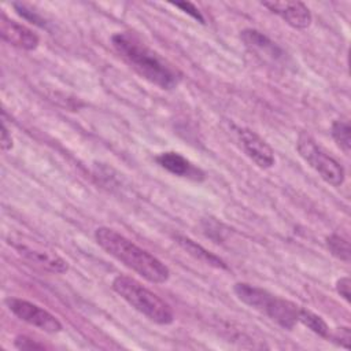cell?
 Returning a JSON list of instances; mask_svg holds the SVG:
<instances>
[{"mask_svg":"<svg viewBox=\"0 0 351 351\" xmlns=\"http://www.w3.org/2000/svg\"><path fill=\"white\" fill-rule=\"evenodd\" d=\"M111 43L118 55L147 81L162 89H173L180 84L181 73L148 48L136 34L117 33L111 37Z\"/></svg>","mask_w":351,"mask_h":351,"instance_id":"1","label":"cell"},{"mask_svg":"<svg viewBox=\"0 0 351 351\" xmlns=\"http://www.w3.org/2000/svg\"><path fill=\"white\" fill-rule=\"evenodd\" d=\"M96 243L112 258L140 274L149 282L162 284L170 277L169 267L147 250L140 248L117 230L100 226L95 230Z\"/></svg>","mask_w":351,"mask_h":351,"instance_id":"2","label":"cell"},{"mask_svg":"<svg viewBox=\"0 0 351 351\" xmlns=\"http://www.w3.org/2000/svg\"><path fill=\"white\" fill-rule=\"evenodd\" d=\"M112 289L133 308L155 324L169 325L174 321V313L169 303L159 295L145 288L137 280L119 274L112 280Z\"/></svg>","mask_w":351,"mask_h":351,"instance_id":"3","label":"cell"},{"mask_svg":"<svg viewBox=\"0 0 351 351\" xmlns=\"http://www.w3.org/2000/svg\"><path fill=\"white\" fill-rule=\"evenodd\" d=\"M298 151L300 156L319 174V177L332 186H340L344 182V167L330 155H328L308 134H300L298 138Z\"/></svg>","mask_w":351,"mask_h":351,"instance_id":"4","label":"cell"},{"mask_svg":"<svg viewBox=\"0 0 351 351\" xmlns=\"http://www.w3.org/2000/svg\"><path fill=\"white\" fill-rule=\"evenodd\" d=\"M8 244L12 245L23 259L44 271L63 274L69 270V265L62 256L36 240L25 236H12L8 239Z\"/></svg>","mask_w":351,"mask_h":351,"instance_id":"5","label":"cell"},{"mask_svg":"<svg viewBox=\"0 0 351 351\" xmlns=\"http://www.w3.org/2000/svg\"><path fill=\"white\" fill-rule=\"evenodd\" d=\"M5 304L15 317L47 333H58L63 328L60 321L53 314L29 300L10 298L5 300Z\"/></svg>","mask_w":351,"mask_h":351,"instance_id":"6","label":"cell"},{"mask_svg":"<svg viewBox=\"0 0 351 351\" xmlns=\"http://www.w3.org/2000/svg\"><path fill=\"white\" fill-rule=\"evenodd\" d=\"M237 134L243 151L258 167L270 169L274 165V152L259 134L247 128L237 129Z\"/></svg>","mask_w":351,"mask_h":351,"instance_id":"7","label":"cell"},{"mask_svg":"<svg viewBox=\"0 0 351 351\" xmlns=\"http://www.w3.org/2000/svg\"><path fill=\"white\" fill-rule=\"evenodd\" d=\"M262 5L295 29L308 27L313 19L308 7L302 1H262Z\"/></svg>","mask_w":351,"mask_h":351,"instance_id":"8","label":"cell"},{"mask_svg":"<svg viewBox=\"0 0 351 351\" xmlns=\"http://www.w3.org/2000/svg\"><path fill=\"white\" fill-rule=\"evenodd\" d=\"M0 36L10 45L25 51L36 49L40 43L38 36L32 29L7 18L4 14L0 18Z\"/></svg>","mask_w":351,"mask_h":351,"instance_id":"9","label":"cell"},{"mask_svg":"<svg viewBox=\"0 0 351 351\" xmlns=\"http://www.w3.org/2000/svg\"><path fill=\"white\" fill-rule=\"evenodd\" d=\"M156 162L160 167L174 176L193 181H202L204 178V173L178 152H162L156 156Z\"/></svg>","mask_w":351,"mask_h":351,"instance_id":"10","label":"cell"},{"mask_svg":"<svg viewBox=\"0 0 351 351\" xmlns=\"http://www.w3.org/2000/svg\"><path fill=\"white\" fill-rule=\"evenodd\" d=\"M240 38L251 52L262 58L265 56V59L278 60L284 55L282 49L276 45V43L255 29H244L240 32Z\"/></svg>","mask_w":351,"mask_h":351,"instance_id":"11","label":"cell"},{"mask_svg":"<svg viewBox=\"0 0 351 351\" xmlns=\"http://www.w3.org/2000/svg\"><path fill=\"white\" fill-rule=\"evenodd\" d=\"M233 292L243 303L262 313H266V310L269 308V306L274 299V295L269 293L266 289L247 284V282L234 284Z\"/></svg>","mask_w":351,"mask_h":351,"instance_id":"12","label":"cell"},{"mask_svg":"<svg viewBox=\"0 0 351 351\" xmlns=\"http://www.w3.org/2000/svg\"><path fill=\"white\" fill-rule=\"evenodd\" d=\"M265 314L285 329H292L296 322H299V307L295 303L277 296Z\"/></svg>","mask_w":351,"mask_h":351,"instance_id":"13","label":"cell"},{"mask_svg":"<svg viewBox=\"0 0 351 351\" xmlns=\"http://www.w3.org/2000/svg\"><path fill=\"white\" fill-rule=\"evenodd\" d=\"M174 240L186 254H189L196 261H199V262H202L204 265L217 267V269H228L226 263L219 256H217L215 254L210 252L208 250H206L204 247H202L200 244H197L192 239H189L186 236L177 234V236H174Z\"/></svg>","mask_w":351,"mask_h":351,"instance_id":"14","label":"cell"},{"mask_svg":"<svg viewBox=\"0 0 351 351\" xmlns=\"http://www.w3.org/2000/svg\"><path fill=\"white\" fill-rule=\"evenodd\" d=\"M298 319H299V322H302L304 326H307L315 335H318L321 337H328L329 336V328H328L326 322L319 315H317L315 313H313L307 308L299 307Z\"/></svg>","mask_w":351,"mask_h":351,"instance_id":"15","label":"cell"},{"mask_svg":"<svg viewBox=\"0 0 351 351\" xmlns=\"http://www.w3.org/2000/svg\"><path fill=\"white\" fill-rule=\"evenodd\" d=\"M332 137L344 154H350L351 149V128L347 121L337 119L332 123Z\"/></svg>","mask_w":351,"mask_h":351,"instance_id":"16","label":"cell"},{"mask_svg":"<svg viewBox=\"0 0 351 351\" xmlns=\"http://www.w3.org/2000/svg\"><path fill=\"white\" fill-rule=\"evenodd\" d=\"M326 245L329 251L339 258L340 261L350 262L351 258V250H350V243L347 239L339 236V234H330L326 237Z\"/></svg>","mask_w":351,"mask_h":351,"instance_id":"17","label":"cell"},{"mask_svg":"<svg viewBox=\"0 0 351 351\" xmlns=\"http://www.w3.org/2000/svg\"><path fill=\"white\" fill-rule=\"evenodd\" d=\"M174 7L180 8L181 11L186 12L188 15H191L193 19H196L197 22L200 23H204V18L202 15V12L197 10V7L189 1H176V3H171Z\"/></svg>","mask_w":351,"mask_h":351,"instance_id":"18","label":"cell"},{"mask_svg":"<svg viewBox=\"0 0 351 351\" xmlns=\"http://www.w3.org/2000/svg\"><path fill=\"white\" fill-rule=\"evenodd\" d=\"M14 344L19 350H44V348H47L45 344L38 343L37 340H33V339H30L27 336H18L15 339Z\"/></svg>","mask_w":351,"mask_h":351,"instance_id":"19","label":"cell"},{"mask_svg":"<svg viewBox=\"0 0 351 351\" xmlns=\"http://www.w3.org/2000/svg\"><path fill=\"white\" fill-rule=\"evenodd\" d=\"M333 340L340 344L341 347L344 348H350V341H351V332H350V328L348 326H340L335 330L333 333Z\"/></svg>","mask_w":351,"mask_h":351,"instance_id":"20","label":"cell"},{"mask_svg":"<svg viewBox=\"0 0 351 351\" xmlns=\"http://www.w3.org/2000/svg\"><path fill=\"white\" fill-rule=\"evenodd\" d=\"M350 288H351L350 277L344 276V277H340V278L336 281V291H337V293H339L340 296L344 298L346 302H350V300H351Z\"/></svg>","mask_w":351,"mask_h":351,"instance_id":"21","label":"cell"},{"mask_svg":"<svg viewBox=\"0 0 351 351\" xmlns=\"http://www.w3.org/2000/svg\"><path fill=\"white\" fill-rule=\"evenodd\" d=\"M0 143H1L3 151H10L12 148V137H11V133H10V130H8V128L5 126L4 122H1V138H0Z\"/></svg>","mask_w":351,"mask_h":351,"instance_id":"22","label":"cell"}]
</instances>
